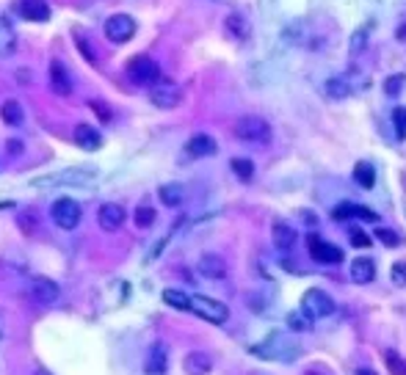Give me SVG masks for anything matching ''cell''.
Masks as SVG:
<instances>
[{
    "mask_svg": "<svg viewBox=\"0 0 406 375\" xmlns=\"http://www.w3.org/2000/svg\"><path fill=\"white\" fill-rule=\"evenodd\" d=\"M232 130H235V138L243 144H268L271 138V125L263 116H241Z\"/></svg>",
    "mask_w": 406,
    "mask_h": 375,
    "instance_id": "obj_1",
    "label": "cell"
},
{
    "mask_svg": "<svg viewBox=\"0 0 406 375\" xmlns=\"http://www.w3.org/2000/svg\"><path fill=\"white\" fill-rule=\"evenodd\" d=\"M127 77L136 83V86H155L160 80V67L158 61L150 55H133L127 61Z\"/></svg>",
    "mask_w": 406,
    "mask_h": 375,
    "instance_id": "obj_2",
    "label": "cell"
},
{
    "mask_svg": "<svg viewBox=\"0 0 406 375\" xmlns=\"http://www.w3.org/2000/svg\"><path fill=\"white\" fill-rule=\"evenodd\" d=\"M94 177H97V169H94V166H75V169H64V172H58V174L42 177V179H36L33 185H36V188H50V185H83V182H89V179H94Z\"/></svg>",
    "mask_w": 406,
    "mask_h": 375,
    "instance_id": "obj_3",
    "label": "cell"
},
{
    "mask_svg": "<svg viewBox=\"0 0 406 375\" xmlns=\"http://www.w3.org/2000/svg\"><path fill=\"white\" fill-rule=\"evenodd\" d=\"M50 218L55 226H61V229H75L80 224V218H83V210H80V204L75 199H67V196H61V199L53 201L50 207Z\"/></svg>",
    "mask_w": 406,
    "mask_h": 375,
    "instance_id": "obj_4",
    "label": "cell"
},
{
    "mask_svg": "<svg viewBox=\"0 0 406 375\" xmlns=\"http://www.w3.org/2000/svg\"><path fill=\"white\" fill-rule=\"evenodd\" d=\"M191 312L199 315L202 320L207 323H227L229 320V309L221 303V301H213V298H204V296H191Z\"/></svg>",
    "mask_w": 406,
    "mask_h": 375,
    "instance_id": "obj_5",
    "label": "cell"
},
{
    "mask_svg": "<svg viewBox=\"0 0 406 375\" xmlns=\"http://www.w3.org/2000/svg\"><path fill=\"white\" fill-rule=\"evenodd\" d=\"M302 312H304L309 320L329 318L331 312H334V301L324 290H307L304 296H302Z\"/></svg>",
    "mask_w": 406,
    "mask_h": 375,
    "instance_id": "obj_6",
    "label": "cell"
},
{
    "mask_svg": "<svg viewBox=\"0 0 406 375\" xmlns=\"http://www.w3.org/2000/svg\"><path fill=\"white\" fill-rule=\"evenodd\" d=\"M105 36L114 45H125L136 36V20L130 14H111L105 20Z\"/></svg>",
    "mask_w": 406,
    "mask_h": 375,
    "instance_id": "obj_7",
    "label": "cell"
},
{
    "mask_svg": "<svg viewBox=\"0 0 406 375\" xmlns=\"http://www.w3.org/2000/svg\"><path fill=\"white\" fill-rule=\"evenodd\" d=\"M150 100H153V105L160 108V111H172V108H177L180 100H182V91H180L177 83L160 77L153 89H150Z\"/></svg>",
    "mask_w": 406,
    "mask_h": 375,
    "instance_id": "obj_8",
    "label": "cell"
},
{
    "mask_svg": "<svg viewBox=\"0 0 406 375\" xmlns=\"http://www.w3.org/2000/svg\"><path fill=\"white\" fill-rule=\"evenodd\" d=\"M307 249H309V257H312L315 262H324V265H337V262H343V251L337 249L334 243L321 240L318 235H309V237H307Z\"/></svg>",
    "mask_w": 406,
    "mask_h": 375,
    "instance_id": "obj_9",
    "label": "cell"
},
{
    "mask_svg": "<svg viewBox=\"0 0 406 375\" xmlns=\"http://www.w3.org/2000/svg\"><path fill=\"white\" fill-rule=\"evenodd\" d=\"M127 213L122 204H114V201H108V204H102L100 213H97V221H100V226L105 229V232H116L119 226L125 224Z\"/></svg>",
    "mask_w": 406,
    "mask_h": 375,
    "instance_id": "obj_10",
    "label": "cell"
},
{
    "mask_svg": "<svg viewBox=\"0 0 406 375\" xmlns=\"http://www.w3.org/2000/svg\"><path fill=\"white\" fill-rule=\"evenodd\" d=\"M216 138L213 135H207V133H197V135H191L188 138V144H185V155L188 157H210V155H216Z\"/></svg>",
    "mask_w": 406,
    "mask_h": 375,
    "instance_id": "obj_11",
    "label": "cell"
},
{
    "mask_svg": "<svg viewBox=\"0 0 406 375\" xmlns=\"http://www.w3.org/2000/svg\"><path fill=\"white\" fill-rule=\"evenodd\" d=\"M31 293H33V298L39 301V303H55L58 296H61V287L53 279H48V276H39V279H33Z\"/></svg>",
    "mask_w": 406,
    "mask_h": 375,
    "instance_id": "obj_12",
    "label": "cell"
},
{
    "mask_svg": "<svg viewBox=\"0 0 406 375\" xmlns=\"http://www.w3.org/2000/svg\"><path fill=\"white\" fill-rule=\"evenodd\" d=\"M75 144L86 152H97L102 147V133L83 122V125L75 127Z\"/></svg>",
    "mask_w": 406,
    "mask_h": 375,
    "instance_id": "obj_13",
    "label": "cell"
},
{
    "mask_svg": "<svg viewBox=\"0 0 406 375\" xmlns=\"http://www.w3.org/2000/svg\"><path fill=\"white\" fill-rule=\"evenodd\" d=\"M20 14L28 23H48L50 20V6L45 0H20Z\"/></svg>",
    "mask_w": 406,
    "mask_h": 375,
    "instance_id": "obj_14",
    "label": "cell"
},
{
    "mask_svg": "<svg viewBox=\"0 0 406 375\" xmlns=\"http://www.w3.org/2000/svg\"><path fill=\"white\" fill-rule=\"evenodd\" d=\"M166 364H169V348L163 342H155L150 348V356H147V364L144 370L150 375H163L166 373Z\"/></svg>",
    "mask_w": 406,
    "mask_h": 375,
    "instance_id": "obj_15",
    "label": "cell"
},
{
    "mask_svg": "<svg viewBox=\"0 0 406 375\" xmlns=\"http://www.w3.org/2000/svg\"><path fill=\"white\" fill-rule=\"evenodd\" d=\"M331 218H334V221H346V218H368V221H376V213L368 210V207L351 204V201H343L340 207L331 210Z\"/></svg>",
    "mask_w": 406,
    "mask_h": 375,
    "instance_id": "obj_16",
    "label": "cell"
},
{
    "mask_svg": "<svg viewBox=\"0 0 406 375\" xmlns=\"http://www.w3.org/2000/svg\"><path fill=\"white\" fill-rule=\"evenodd\" d=\"M50 86L55 94H61V97H70L72 94V80L67 75V69H64V64L61 61H53L50 64Z\"/></svg>",
    "mask_w": 406,
    "mask_h": 375,
    "instance_id": "obj_17",
    "label": "cell"
},
{
    "mask_svg": "<svg viewBox=\"0 0 406 375\" xmlns=\"http://www.w3.org/2000/svg\"><path fill=\"white\" fill-rule=\"evenodd\" d=\"M182 367H185V373L188 375H207L213 370V362H210L207 353L194 350V353H188V356L182 359Z\"/></svg>",
    "mask_w": 406,
    "mask_h": 375,
    "instance_id": "obj_18",
    "label": "cell"
},
{
    "mask_svg": "<svg viewBox=\"0 0 406 375\" xmlns=\"http://www.w3.org/2000/svg\"><path fill=\"white\" fill-rule=\"evenodd\" d=\"M199 274L204 279H224L227 276V262L219 254H204L199 259Z\"/></svg>",
    "mask_w": 406,
    "mask_h": 375,
    "instance_id": "obj_19",
    "label": "cell"
},
{
    "mask_svg": "<svg viewBox=\"0 0 406 375\" xmlns=\"http://www.w3.org/2000/svg\"><path fill=\"white\" fill-rule=\"evenodd\" d=\"M351 279H354L356 284H368V281H373L376 279V262L371 259V257H359L351 262Z\"/></svg>",
    "mask_w": 406,
    "mask_h": 375,
    "instance_id": "obj_20",
    "label": "cell"
},
{
    "mask_svg": "<svg viewBox=\"0 0 406 375\" xmlns=\"http://www.w3.org/2000/svg\"><path fill=\"white\" fill-rule=\"evenodd\" d=\"M271 235H274L277 249H282V251H290L293 249V243H296V229L290 224H285V221H277L274 229H271Z\"/></svg>",
    "mask_w": 406,
    "mask_h": 375,
    "instance_id": "obj_21",
    "label": "cell"
},
{
    "mask_svg": "<svg viewBox=\"0 0 406 375\" xmlns=\"http://www.w3.org/2000/svg\"><path fill=\"white\" fill-rule=\"evenodd\" d=\"M158 196H160V201L166 207H180L182 199H185V191H182V185H177V182H166V185L158 188Z\"/></svg>",
    "mask_w": 406,
    "mask_h": 375,
    "instance_id": "obj_22",
    "label": "cell"
},
{
    "mask_svg": "<svg viewBox=\"0 0 406 375\" xmlns=\"http://www.w3.org/2000/svg\"><path fill=\"white\" fill-rule=\"evenodd\" d=\"M17 50V33L6 17H0V55H11Z\"/></svg>",
    "mask_w": 406,
    "mask_h": 375,
    "instance_id": "obj_23",
    "label": "cell"
},
{
    "mask_svg": "<svg viewBox=\"0 0 406 375\" xmlns=\"http://www.w3.org/2000/svg\"><path fill=\"white\" fill-rule=\"evenodd\" d=\"M0 119H3L9 127L23 125V105L17 100H6L0 105Z\"/></svg>",
    "mask_w": 406,
    "mask_h": 375,
    "instance_id": "obj_24",
    "label": "cell"
},
{
    "mask_svg": "<svg viewBox=\"0 0 406 375\" xmlns=\"http://www.w3.org/2000/svg\"><path fill=\"white\" fill-rule=\"evenodd\" d=\"M354 179H356V185H362L365 191H371V188L376 185V169H373L368 160H359L354 166Z\"/></svg>",
    "mask_w": 406,
    "mask_h": 375,
    "instance_id": "obj_25",
    "label": "cell"
},
{
    "mask_svg": "<svg viewBox=\"0 0 406 375\" xmlns=\"http://www.w3.org/2000/svg\"><path fill=\"white\" fill-rule=\"evenodd\" d=\"M163 303H169L172 309H180V312H191V296L182 290H175V287L163 290Z\"/></svg>",
    "mask_w": 406,
    "mask_h": 375,
    "instance_id": "obj_26",
    "label": "cell"
},
{
    "mask_svg": "<svg viewBox=\"0 0 406 375\" xmlns=\"http://www.w3.org/2000/svg\"><path fill=\"white\" fill-rule=\"evenodd\" d=\"M384 364L393 375H406V359L395 350H384Z\"/></svg>",
    "mask_w": 406,
    "mask_h": 375,
    "instance_id": "obj_27",
    "label": "cell"
},
{
    "mask_svg": "<svg viewBox=\"0 0 406 375\" xmlns=\"http://www.w3.org/2000/svg\"><path fill=\"white\" fill-rule=\"evenodd\" d=\"M133 221L138 229H150L155 224V210L150 204H141V207H136V216H133Z\"/></svg>",
    "mask_w": 406,
    "mask_h": 375,
    "instance_id": "obj_28",
    "label": "cell"
},
{
    "mask_svg": "<svg viewBox=\"0 0 406 375\" xmlns=\"http://www.w3.org/2000/svg\"><path fill=\"white\" fill-rule=\"evenodd\" d=\"M232 172L241 177L243 182H249L254 177V166H252V160L249 157H232Z\"/></svg>",
    "mask_w": 406,
    "mask_h": 375,
    "instance_id": "obj_29",
    "label": "cell"
},
{
    "mask_svg": "<svg viewBox=\"0 0 406 375\" xmlns=\"http://www.w3.org/2000/svg\"><path fill=\"white\" fill-rule=\"evenodd\" d=\"M227 30L235 36V39H246V23H243V17L241 14H229L227 17Z\"/></svg>",
    "mask_w": 406,
    "mask_h": 375,
    "instance_id": "obj_30",
    "label": "cell"
},
{
    "mask_svg": "<svg viewBox=\"0 0 406 375\" xmlns=\"http://www.w3.org/2000/svg\"><path fill=\"white\" fill-rule=\"evenodd\" d=\"M376 237H379V240L384 243V246H387V249H398V246H401V237H398L395 232L384 229V226H379V229H376Z\"/></svg>",
    "mask_w": 406,
    "mask_h": 375,
    "instance_id": "obj_31",
    "label": "cell"
},
{
    "mask_svg": "<svg viewBox=\"0 0 406 375\" xmlns=\"http://www.w3.org/2000/svg\"><path fill=\"white\" fill-rule=\"evenodd\" d=\"M393 125H395L398 138L404 141L406 138V108H395V111H393Z\"/></svg>",
    "mask_w": 406,
    "mask_h": 375,
    "instance_id": "obj_32",
    "label": "cell"
},
{
    "mask_svg": "<svg viewBox=\"0 0 406 375\" xmlns=\"http://www.w3.org/2000/svg\"><path fill=\"white\" fill-rule=\"evenodd\" d=\"M349 240H351V246H356V249H368V246H371V237H368L362 229H356V226L349 232Z\"/></svg>",
    "mask_w": 406,
    "mask_h": 375,
    "instance_id": "obj_33",
    "label": "cell"
},
{
    "mask_svg": "<svg viewBox=\"0 0 406 375\" xmlns=\"http://www.w3.org/2000/svg\"><path fill=\"white\" fill-rule=\"evenodd\" d=\"M89 108H92V111H94V113L100 116V122H105V125H108V122L114 119V116H111V108H108V105H102V102L92 100V102H89Z\"/></svg>",
    "mask_w": 406,
    "mask_h": 375,
    "instance_id": "obj_34",
    "label": "cell"
},
{
    "mask_svg": "<svg viewBox=\"0 0 406 375\" xmlns=\"http://www.w3.org/2000/svg\"><path fill=\"white\" fill-rule=\"evenodd\" d=\"M401 86H404V75H393L390 80H387V86H384V89H387V94H390V97H398Z\"/></svg>",
    "mask_w": 406,
    "mask_h": 375,
    "instance_id": "obj_35",
    "label": "cell"
},
{
    "mask_svg": "<svg viewBox=\"0 0 406 375\" xmlns=\"http://www.w3.org/2000/svg\"><path fill=\"white\" fill-rule=\"evenodd\" d=\"M329 91H331V97H349L346 80H329Z\"/></svg>",
    "mask_w": 406,
    "mask_h": 375,
    "instance_id": "obj_36",
    "label": "cell"
},
{
    "mask_svg": "<svg viewBox=\"0 0 406 375\" xmlns=\"http://www.w3.org/2000/svg\"><path fill=\"white\" fill-rule=\"evenodd\" d=\"M393 281H395L398 287L406 284V262H395V265H393Z\"/></svg>",
    "mask_w": 406,
    "mask_h": 375,
    "instance_id": "obj_37",
    "label": "cell"
},
{
    "mask_svg": "<svg viewBox=\"0 0 406 375\" xmlns=\"http://www.w3.org/2000/svg\"><path fill=\"white\" fill-rule=\"evenodd\" d=\"M75 42H77V47H80V52H83V55H86V58H89V61L94 64L97 58H94V52H92V47H89V42H86L83 36H75Z\"/></svg>",
    "mask_w": 406,
    "mask_h": 375,
    "instance_id": "obj_38",
    "label": "cell"
},
{
    "mask_svg": "<svg viewBox=\"0 0 406 375\" xmlns=\"http://www.w3.org/2000/svg\"><path fill=\"white\" fill-rule=\"evenodd\" d=\"M287 323L293 325V328H296V331H302V328H304V320H302V318H293V315H290V318H287Z\"/></svg>",
    "mask_w": 406,
    "mask_h": 375,
    "instance_id": "obj_39",
    "label": "cell"
},
{
    "mask_svg": "<svg viewBox=\"0 0 406 375\" xmlns=\"http://www.w3.org/2000/svg\"><path fill=\"white\" fill-rule=\"evenodd\" d=\"M20 221H23V229H26V232H31V229H33V216H20Z\"/></svg>",
    "mask_w": 406,
    "mask_h": 375,
    "instance_id": "obj_40",
    "label": "cell"
},
{
    "mask_svg": "<svg viewBox=\"0 0 406 375\" xmlns=\"http://www.w3.org/2000/svg\"><path fill=\"white\" fill-rule=\"evenodd\" d=\"M9 152H11V155L23 152V141H9Z\"/></svg>",
    "mask_w": 406,
    "mask_h": 375,
    "instance_id": "obj_41",
    "label": "cell"
},
{
    "mask_svg": "<svg viewBox=\"0 0 406 375\" xmlns=\"http://www.w3.org/2000/svg\"><path fill=\"white\" fill-rule=\"evenodd\" d=\"M395 36H398L401 42H406V26H401V28H398V30H395Z\"/></svg>",
    "mask_w": 406,
    "mask_h": 375,
    "instance_id": "obj_42",
    "label": "cell"
},
{
    "mask_svg": "<svg viewBox=\"0 0 406 375\" xmlns=\"http://www.w3.org/2000/svg\"><path fill=\"white\" fill-rule=\"evenodd\" d=\"M356 375H376L373 370H368V367H362V370H356Z\"/></svg>",
    "mask_w": 406,
    "mask_h": 375,
    "instance_id": "obj_43",
    "label": "cell"
},
{
    "mask_svg": "<svg viewBox=\"0 0 406 375\" xmlns=\"http://www.w3.org/2000/svg\"><path fill=\"white\" fill-rule=\"evenodd\" d=\"M307 375H315V373H312V370H309V373H307Z\"/></svg>",
    "mask_w": 406,
    "mask_h": 375,
    "instance_id": "obj_44",
    "label": "cell"
}]
</instances>
